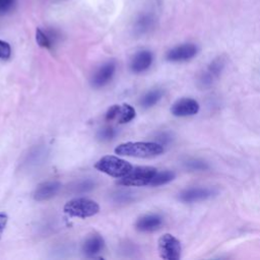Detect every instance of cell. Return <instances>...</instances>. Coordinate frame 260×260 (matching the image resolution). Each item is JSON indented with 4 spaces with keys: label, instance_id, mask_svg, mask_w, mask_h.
Wrapping results in <instances>:
<instances>
[{
    "label": "cell",
    "instance_id": "cell-1",
    "mask_svg": "<svg viewBox=\"0 0 260 260\" xmlns=\"http://www.w3.org/2000/svg\"><path fill=\"white\" fill-rule=\"evenodd\" d=\"M164 152V146L158 142H125L115 148V153L123 156L153 157Z\"/></svg>",
    "mask_w": 260,
    "mask_h": 260
},
{
    "label": "cell",
    "instance_id": "cell-2",
    "mask_svg": "<svg viewBox=\"0 0 260 260\" xmlns=\"http://www.w3.org/2000/svg\"><path fill=\"white\" fill-rule=\"evenodd\" d=\"M94 168L108 176L122 178L127 175L133 167L127 160L116 155H105L94 164Z\"/></svg>",
    "mask_w": 260,
    "mask_h": 260
},
{
    "label": "cell",
    "instance_id": "cell-3",
    "mask_svg": "<svg viewBox=\"0 0 260 260\" xmlns=\"http://www.w3.org/2000/svg\"><path fill=\"white\" fill-rule=\"evenodd\" d=\"M63 210L69 216L86 218L95 215L100 211V205L98 202L91 199L85 197H77L66 202Z\"/></svg>",
    "mask_w": 260,
    "mask_h": 260
},
{
    "label": "cell",
    "instance_id": "cell-4",
    "mask_svg": "<svg viewBox=\"0 0 260 260\" xmlns=\"http://www.w3.org/2000/svg\"><path fill=\"white\" fill-rule=\"evenodd\" d=\"M156 172L157 170L153 167H135L127 175L120 178L117 183L124 187L146 186L149 185Z\"/></svg>",
    "mask_w": 260,
    "mask_h": 260
},
{
    "label": "cell",
    "instance_id": "cell-5",
    "mask_svg": "<svg viewBox=\"0 0 260 260\" xmlns=\"http://www.w3.org/2000/svg\"><path fill=\"white\" fill-rule=\"evenodd\" d=\"M157 249L160 258L165 260H179L181 258V243L171 234H165L158 239Z\"/></svg>",
    "mask_w": 260,
    "mask_h": 260
},
{
    "label": "cell",
    "instance_id": "cell-6",
    "mask_svg": "<svg viewBox=\"0 0 260 260\" xmlns=\"http://www.w3.org/2000/svg\"><path fill=\"white\" fill-rule=\"evenodd\" d=\"M225 67V60L223 57H216L211 61L207 68L200 74L198 78V85L201 88L210 87L219 77Z\"/></svg>",
    "mask_w": 260,
    "mask_h": 260
},
{
    "label": "cell",
    "instance_id": "cell-7",
    "mask_svg": "<svg viewBox=\"0 0 260 260\" xmlns=\"http://www.w3.org/2000/svg\"><path fill=\"white\" fill-rule=\"evenodd\" d=\"M217 194L214 188L208 187H192L184 189L179 193V200L185 203H194L207 200Z\"/></svg>",
    "mask_w": 260,
    "mask_h": 260
},
{
    "label": "cell",
    "instance_id": "cell-8",
    "mask_svg": "<svg viewBox=\"0 0 260 260\" xmlns=\"http://www.w3.org/2000/svg\"><path fill=\"white\" fill-rule=\"evenodd\" d=\"M198 47L193 43H186L170 49L166 54V59L170 62H184L191 60L198 53Z\"/></svg>",
    "mask_w": 260,
    "mask_h": 260
},
{
    "label": "cell",
    "instance_id": "cell-9",
    "mask_svg": "<svg viewBox=\"0 0 260 260\" xmlns=\"http://www.w3.org/2000/svg\"><path fill=\"white\" fill-rule=\"evenodd\" d=\"M116 72V64L113 61H108L102 64L92 74L90 84L93 87H103L108 84Z\"/></svg>",
    "mask_w": 260,
    "mask_h": 260
},
{
    "label": "cell",
    "instance_id": "cell-10",
    "mask_svg": "<svg viewBox=\"0 0 260 260\" xmlns=\"http://www.w3.org/2000/svg\"><path fill=\"white\" fill-rule=\"evenodd\" d=\"M199 104L191 98H182L177 100L171 107V113L176 117H188L196 115L199 112Z\"/></svg>",
    "mask_w": 260,
    "mask_h": 260
},
{
    "label": "cell",
    "instance_id": "cell-11",
    "mask_svg": "<svg viewBox=\"0 0 260 260\" xmlns=\"http://www.w3.org/2000/svg\"><path fill=\"white\" fill-rule=\"evenodd\" d=\"M164 223V218L157 213H149L140 216L136 222L135 228L141 233H152L160 229Z\"/></svg>",
    "mask_w": 260,
    "mask_h": 260
},
{
    "label": "cell",
    "instance_id": "cell-12",
    "mask_svg": "<svg viewBox=\"0 0 260 260\" xmlns=\"http://www.w3.org/2000/svg\"><path fill=\"white\" fill-rule=\"evenodd\" d=\"M61 189V183L58 181L43 182L35 189L32 197L37 201H45L55 197Z\"/></svg>",
    "mask_w": 260,
    "mask_h": 260
},
{
    "label": "cell",
    "instance_id": "cell-13",
    "mask_svg": "<svg viewBox=\"0 0 260 260\" xmlns=\"http://www.w3.org/2000/svg\"><path fill=\"white\" fill-rule=\"evenodd\" d=\"M153 61V55L148 50L138 51L131 59L130 69L134 73H141L146 71Z\"/></svg>",
    "mask_w": 260,
    "mask_h": 260
},
{
    "label": "cell",
    "instance_id": "cell-14",
    "mask_svg": "<svg viewBox=\"0 0 260 260\" xmlns=\"http://www.w3.org/2000/svg\"><path fill=\"white\" fill-rule=\"evenodd\" d=\"M105 248V241L100 235L89 236L82 244V253L86 257H95Z\"/></svg>",
    "mask_w": 260,
    "mask_h": 260
},
{
    "label": "cell",
    "instance_id": "cell-15",
    "mask_svg": "<svg viewBox=\"0 0 260 260\" xmlns=\"http://www.w3.org/2000/svg\"><path fill=\"white\" fill-rule=\"evenodd\" d=\"M164 95V90L160 88H154L149 91H147L145 94H143L139 101V104L142 108L148 109L156 105L160 99Z\"/></svg>",
    "mask_w": 260,
    "mask_h": 260
},
{
    "label": "cell",
    "instance_id": "cell-16",
    "mask_svg": "<svg viewBox=\"0 0 260 260\" xmlns=\"http://www.w3.org/2000/svg\"><path fill=\"white\" fill-rule=\"evenodd\" d=\"M56 40V36L53 31H46L38 27L36 30L37 44L45 49H51Z\"/></svg>",
    "mask_w": 260,
    "mask_h": 260
},
{
    "label": "cell",
    "instance_id": "cell-17",
    "mask_svg": "<svg viewBox=\"0 0 260 260\" xmlns=\"http://www.w3.org/2000/svg\"><path fill=\"white\" fill-rule=\"evenodd\" d=\"M176 177V174L173 171H161V172H156L155 175L153 176V178L151 179L149 185L152 187H156V186H161L165 184H168L170 182H172Z\"/></svg>",
    "mask_w": 260,
    "mask_h": 260
},
{
    "label": "cell",
    "instance_id": "cell-18",
    "mask_svg": "<svg viewBox=\"0 0 260 260\" xmlns=\"http://www.w3.org/2000/svg\"><path fill=\"white\" fill-rule=\"evenodd\" d=\"M154 25V18L149 15V14H145V15H141L135 24V29L138 34H145L148 30H150Z\"/></svg>",
    "mask_w": 260,
    "mask_h": 260
},
{
    "label": "cell",
    "instance_id": "cell-19",
    "mask_svg": "<svg viewBox=\"0 0 260 260\" xmlns=\"http://www.w3.org/2000/svg\"><path fill=\"white\" fill-rule=\"evenodd\" d=\"M134 192L127 189H122L117 190L112 194V200L118 204H126L132 202L134 200Z\"/></svg>",
    "mask_w": 260,
    "mask_h": 260
},
{
    "label": "cell",
    "instance_id": "cell-20",
    "mask_svg": "<svg viewBox=\"0 0 260 260\" xmlns=\"http://www.w3.org/2000/svg\"><path fill=\"white\" fill-rule=\"evenodd\" d=\"M95 187V182L94 180H91V179H83V180H80V181H77L75 182L72 187H71V190L74 194H82V193H86L88 191H91L92 189H94Z\"/></svg>",
    "mask_w": 260,
    "mask_h": 260
},
{
    "label": "cell",
    "instance_id": "cell-21",
    "mask_svg": "<svg viewBox=\"0 0 260 260\" xmlns=\"http://www.w3.org/2000/svg\"><path fill=\"white\" fill-rule=\"evenodd\" d=\"M135 116H136L135 109L129 104H124L122 105L119 113V123L120 124L129 123L135 118Z\"/></svg>",
    "mask_w": 260,
    "mask_h": 260
},
{
    "label": "cell",
    "instance_id": "cell-22",
    "mask_svg": "<svg viewBox=\"0 0 260 260\" xmlns=\"http://www.w3.org/2000/svg\"><path fill=\"white\" fill-rule=\"evenodd\" d=\"M184 166L189 171H206L209 169V165L198 158H190L184 162Z\"/></svg>",
    "mask_w": 260,
    "mask_h": 260
},
{
    "label": "cell",
    "instance_id": "cell-23",
    "mask_svg": "<svg viewBox=\"0 0 260 260\" xmlns=\"http://www.w3.org/2000/svg\"><path fill=\"white\" fill-rule=\"evenodd\" d=\"M117 135V130L114 127L108 126L100 129L96 133V137L101 141H110L114 139Z\"/></svg>",
    "mask_w": 260,
    "mask_h": 260
},
{
    "label": "cell",
    "instance_id": "cell-24",
    "mask_svg": "<svg viewBox=\"0 0 260 260\" xmlns=\"http://www.w3.org/2000/svg\"><path fill=\"white\" fill-rule=\"evenodd\" d=\"M11 56V47L10 45L3 41L0 40V59L1 60H7Z\"/></svg>",
    "mask_w": 260,
    "mask_h": 260
},
{
    "label": "cell",
    "instance_id": "cell-25",
    "mask_svg": "<svg viewBox=\"0 0 260 260\" xmlns=\"http://www.w3.org/2000/svg\"><path fill=\"white\" fill-rule=\"evenodd\" d=\"M120 110H121V106H119V105H113V106H111V107L108 109V111L106 112V115H105L106 121L110 122V121H113L114 119H116V118L119 116Z\"/></svg>",
    "mask_w": 260,
    "mask_h": 260
},
{
    "label": "cell",
    "instance_id": "cell-26",
    "mask_svg": "<svg viewBox=\"0 0 260 260\" xmlns=\"http://www.w3.org/2000/svg\"><path fill=\"white\" fill-rule=\"evenodd\" d=\"M16 0H0V14L7 13L12 9Z\"/></svg>",
    "mask_w": 260,
    "mask_h": 260
},
{
    "label": "cell",
    "instance_id": "cell-27",
    "mask_svg": "<svg viewBox=\"0 0 260 260\" xmlns=\"http://www.w3.org/2000/svg\"><path fill=\"white\" fill-rule=\"evenodd\" d=\"M7 221H8V216L6 213L4 212H0V237L2 235V233L4 232L5 230V226L7 224Z\"/></svg>",
    "mask_w": 260,
    "mask_h": 260
},
{
    "label": "cell",
    "instance_id": "cell-28",
    "mask_svg": "<svg viewBox=\"0 0 260 260\" xmlns=\"http://www.w3.org/2000/svg\"><path fill=\"white\" fill-rule=\"evenodd\" d=\"M171 139H172V137L170 136V134H169V133H166V132L160 133V134L157 136V140L159 141V144H161L162 146H164L165 144L169 143V142L171 141Z\"/></svg>",
    "mask_w": 260,
    "mask_h": 260
}]
</instances>
